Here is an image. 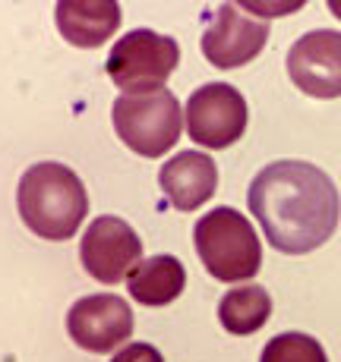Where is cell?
I'll return each mask as SVG.
<instances>
[{"label": "cell", "mask_w": 341, "mask_h": 362, "mask_svg": "<svg viewBox=\"0 0 341 362\" xmlns=\"http://www.w3.org/2000/svg\"><path fill=\"white\" fill-rule=\"evenodd\" d=\"M329 6H332V13H335V16L341 19V4H338V0H335V4H329Z\"/></svg>", "instance_id": "17"}, {"label": "cell", "mask_w": 341, "mask_h": 362, "mask_svg": "<svg viewBox=\"0 0 341 362\" xmlns=\"http://www.w3.org/2000/svg\"><path fill=\"white\" fill-rule=\"evenodd\" d=\"M247 205L262 224L269 246L288 255L319 249L332 240L341 218V199L332 177L307 161L266 164L250 183Z\"/></svg>", "instance_id": "1"}, {"label": "cell", "mask_w": 341, "mask_h": 362, "mask_svg": "<svg viewBox=\"0 0 341 362\" xmlns=\"http://www.w3.org/2000/svg\"><path fill=\"white\" fill-rule=\"evenodd\" d=\"M67 331L76 346L89 353H114L133 334V309L117 293L82 296L69 305Z\"/></svg>", "instance_id": "8"}, {"label": "cell", "mask_w": 341, "mask_h": 362, "mask_svg": "<svg viewBox=\"0 0 341 362\" xmlns=\"http://www.w3.org/2000/svg\"><path fill=\"white\" fill-rule=\"evenodd\" d=\"M259 362H329V359H325V350L316 337L301 331H288L269 340Z\"/></svg>", "instance_id": "15"}, {"label": "cell", "mask_w": 341, "mask_h": 362, "mask_svg": "<svg viewBox=\"0 0 341 362\" xmlns=\"http://www.w3.org/2000/svg\"><path fill=\"white\" fill-rule=\"evenodd\" d=\"M158 186L177 211H196L215 196L218 167L203 151H180L158 170Z\"/></svg>", "instance_id": "11"}, {"label": "cell", "mask_w": 341, "mask_h": 362, "mask_svg": "<svg viewBox=\"0 0 341 362\" xmlns=\"http://www.w3.org/2000/svg\"><path fill=\"white\" fill-rule=\"evenodd\" d=\"M19 218L41 240H69L89 214V192L67 164L41 161L23 173L16 189Z\"/></svg>", "instance_id": "2"}, {"label": "cell", "mask_w": 341, "mask_h": 362, "mask_svg": "<svg viewBox=\"0 0 341 362\" xmlns=\"http://www.w3.org/2000/svg\"><path fill=\"white\" fill-rule=\"evenodd\" d=\"M180 64V45L171 35L133 29L114 41L108 54V76L123 95H145L164 88Z\"/></svg>", "instance_id": "5"}, {"label": "cell", "mask_w": 341, "mask_h": 362, "mask_svg": "<svg viewBox=\"0 0 341 362\" xmlns=\"http://www.w3.org/2000/svg\"><path fill=\"white\" fill-rule=\"evenodd\" d=\"M184 123L203 148H228L247 129V101L228 82H206L186 101Z\"/></svg>", "instance_id": "6"}, {"label": "cell", "mask_w": 341, "mask_h": 362, "mask_svg": "<svg viewBox=\"0 0 341 362\" xmlns=\"http://www.w3.org/2000/svg\"><path fill=\"white\" fill-rule=\"evenodd\" d=\"M193 243L206 271L221 284H240L259 274L262 243L237 208H215L193 227Z\"/></svg>", "instance_id": "3"}, {"label": "cell", "mask_w": 341, "mask_h": 362, "mask_svg": "<svg viewBox=\"0 0 341 362\" xmlns=\"http://www.w3.org/2000/svg\"><path fill=\"white\" fill-rule=\"evenodd\" d=\"M57 29L76 47H101L121 29V6L114 0H64L57 4Z\"/></svg>", "instance_id": "12"}, {"label": "cell", "mask_w": 341, "mask_h": 362, "mask_svg": "<svg viewBox=\"0 0 341 362\" xmlns=\"http://www.w3.org/2000/svg\"><path fill=\"white\" fill-rule=\"evenodd\" d=\"M288 76L310 98H341V32L316 29L288 51Z\"/></svg>", "instance_id": "9"}, {"label": "cell", "mask_w": 341, "mask_h": 362, "mask_svg": "<svg viewBox=\"0 0 341 362\" xmlns=\"http://www.w3.org/2000/svg\"><path fill=\"white\" fill-rule=\"evenodd\" d=\"M272 315V296L262 287L250 284V287H234L221 296L218 303V322L228 334H256Z\"/></svg>", "instance_id": "14"}, {"label": "cell", "mask_w": 341, "mask_h": 362, "mask_svg": "<svg viewBox=\"0 0 341 362\" xmlns=\"http://www.w3.org/2000/svg\"><path fill=\"white\" fill-rule=\"evenodd\" d=\"M82 268L99 284H121L130 271L142 262V240L123 218L104 214L89 224L79 243Z\"/></svg>", "instance_id": "7"}, {"label": "cell", "mask_w": 341, "mask_h": 362, "mask_svg": "<svg viewBox=\"0 0 341 362\" xmlns=\"http://www.w3.org/2000/svg\"><path fill=\"white\" fill-rule=\"evenodd\" d=\"M266 41L269 25L262 19L247 16L237 4H221L203 32V54L212 66L234 69L259 57Z\"/></svg>", "instance_id": "10"}, {"label": "cell", "mask_w": 341, "mask_h": 362, "mask_svg": "<svg viewBox=\"0 0 341 362\" xmlns=\"http://www.w3.org/2000/svg\"><path fill=\"white\" fill-rule=\"evenodd\" d=\"M111 362H164V356L158 353V346L136 340V344L121 346V350L114 353V359H111Z\"/></svg>", "instance_id": "16"}, {"label": "cell", "mask_w": 341, "mask_h": 362, "mask_svg": "<svg viewBox=\"0 0 341 362\" xmlns=\"http://www.w3.org/2000/svg\"><path fill=\"white\" fill-rule=\"evenodd\" d=\"M184 287H186V271H184V264H180V259H174V255H152V259H142L127 274L130 296H133L139 305H149V309L174 303V299L184 293Z\"/></svg>", "instance_id": "13"}, {"label": "cell", "mask_w": 341, "mask_h": 362, "mask_svg": "<svg viewBox=\"0 0 341 362\" xmlns=\"http://www.w3.org/2000/svg\"><path fill=\"white\" fill-rule=\"evenodd\" d=\"M111 120H114L121 142L142 158H162L164 151H171L180 139V127H184L180 101L171 88L145 95H121L111 107Z\"/></svg>", "instance_id": "4"}]
</instances>
